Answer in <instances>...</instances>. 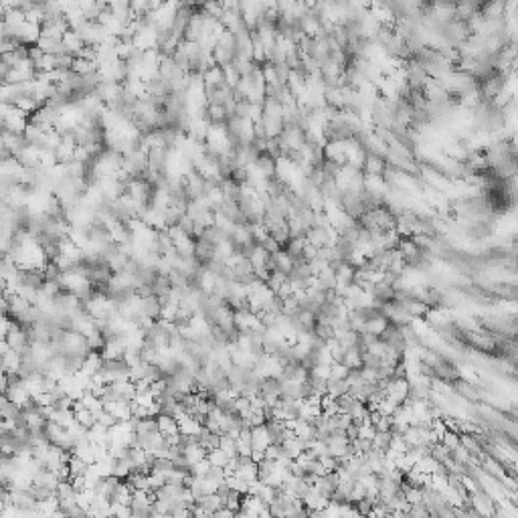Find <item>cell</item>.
<instances>
[{
    "label": "cell",
    "instance_id": "6da1fadb",
    "mask_svg": "<svg viewBox=\"0 0 518 518\" xmlns=\"http://www.w3.org/2000/svg\"><path fill=\"white\" fill-rule=\"evenodd\" d=\"M158 421V431L164 433V435H170V433H180V427H178V421L174 415H168V413H160L156 417Z\"/></svg>",
    "mask_w": 518,
    "mask_h": 518
},
{
    "label": "cell",
    "instance_id": "7a4b0ae2",
    "mask_svg": "<svg viewBox=\"0 0 518 518\" xmlns=\"http://www.w3.org/2000/svg\"><path fill=\"white\" fill-rule=\"evenodd\" d=\"M207 458L211 460V464H213L215 468H225V466L229 464V454H227L223 447H213V449H209Z\"/></svg>",
    "mask_w": 518,
    "mask_h": 518
},
{
    "label": "cell",
    "instance_id": "3957f363",
    "mask_svg": "<svg viewBox=\"0 0 518 518\" xmlns=\"http://www.w3.org/2000/svg\"><path fill=\"white\" fill-rule=\"evenodd\" d=\"M75 419H77L81 425H85L87 429H91V427L97 423V417H95V413H93L91 409H87V407H83L81 411H75Z\"/></svg>",
    "mask_w": 518,
    "mask_h": 518
},
{
    "label": "cell",
    "instance_id": "277c9868",
    "mask_svg": "<svg viewBox=\"0 0 518 518\" xmlns=\"http://www.w3.org/2000/svg\"><path fill=\"white\" fill-rule=\"evenodd\" d=\"M55 494L59 496V500H67V498H75V496H77V492H75L71 480H61L59 486L55 488Z\"/></svg>",
    "mask_w": 518,
    "mask_h": 518
},
{
    "label": "cell",
    "instance_id": "5b68a950",
    "mask_svg": "<svg viewBox=\"0 0 518 518\" xmlns=\"http://www.w3.org/2000/svg\"><path fill=\"white\" fill-rule=\"evenodd\" d=\"M223 504L225 506H229L231 510H235V512H239L241 510V504H243V494L239 492V490H229V494H227V498L223 500Z\"/></svg>",
    "mask_w": 518,
    "mask_h": 518
},
{
    "label": "cell",
    "instance_id": "8992f818",
    "mask_svg": "<svg viewBox=\"0 0 518 518\" xmlns=\"http://www.w3.org/2000/svg\"><path fill=\"white\" fill-rule=\"evenodd\" d=\"M166 476L162 474V472H158V470H152L150 474H148V484H150V490H162L164 486H166Z\"/></svg>",
    "mask_w": 518,
    "mask_h": 518
},
{
    "label": "cell",
    "instance_id": "52a82bcc",
    "mask_svg": "<svg viewBox=\"0 0 518 518\" xmlns=\"http://www.w3.org/2000/svg\"><path fill=\"white\" fill-rule=\"evenodd\" d=\"M211 468H213L211 460H209V458H203V460H199L197 464L190 466V472H192L195 476H207V474L211 472Z\"/></svg>",
    "mask_w": 518,
    "mask_h": 518
},
{
    "label": "cell",
    "instance_id": "ba28073f",
    "mask_svg": "<svg viewBox=\"0 0 518 518\" xmlns=\"http://www.w3.org/2000/svg\"><path fill=\"white\" fill-rule=\"evenodd\" d=\"M134 401H136L138 405H142V407H150V405L156 403V397L152 395V391H144V393H136Z\"/></svg>",
    "mask_w": 518,
    "mask_h": 518
},
{
    "label": "cell",
    "instance_id": "9c48e42d",
    "mask_svg": "<svg viewBox=\"0 0 518 518\" xmlns=\"http://www.w3.org/2000/svg\"><path fill=\"white\" fill-rule=\"evenodd\" d=\"M97 421L101 423V425H105V427H113L115 423H117V417L113 415V413H109V411H101V413H97Z\"/></svg>",
    "mask_w": 518,
    "mask_h": 518
},
{
    "label": "cell",
    "instance_id": "30bf717a",
    "mask_svg": "<svg viewBox=\"0 0 518 518\" xmlns=\"http://www.w3.org/2000/svg\"><path fill=\"white\" fill-rule=\"evenodd\" d=\"M213 516H217V518H233V516H237V512L223 504L219 510H215V514H213Z\"/></svg>",
    "mask_w": 518,
    "mask_h": 518
},
{
    "label": "cell",
    "instance_id": "8fae6325",
    "mask_svg": "<svg viewBox=\"0 0 518 518\" xmlns=\"http://www.w3.org/2000/svg\"><path fill=\"white\" fill-rule=\"evenodd\" d=\"M251 460H253V462H257V464H262V462L266 460V449H255V447H253V451H251Z\"/></svg>",
    "mask_w": 518,
    "mask_h": 518
}]
</instances>
